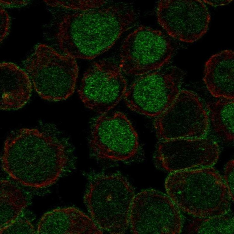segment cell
<instances>
[{"instance_id": "cell-1", "label": "cell", "mask_w": 234, "mask_h": 234, "mask_svg": "<svg viewBox=\"0 0 234 234\" xmlns=\"http://www.w3.org/2000/svg\"><path fill=\"white\" fill-rule=\"evenodd\" d=\"M137 21L135 11L128 5L103 6L65 16L56 37L63 54L92 59L110 49Z\"/></svg>"}, {"instance_id": "cell-2", "label": "cell", "mask_w": 234, "mask_h": 234, "mask_svg": "<svg viewBox=\"0 0 234 234\" xmlns=\"http://www.w3.org/2000/svg\"><path fill=\"white\" fill-rule=\"evenodd\" d=\"M165 187L179 209L197 218L224 215L229 208L231 199L227 186L211 167L171 172Z\"/></svg>"}, {"instance_id": "cell-3", "label": "cell", "mask_w": 234, "mask_h": 234, "mask_svg": "<svg viewBox=\"0 0 234 234\" xmlns=\"http://www.w3.org/2000/svg\"><path fill=\"white\" fill-rule=\"evenodd\" d=\"M134 189L122 175L94 177L84 201L91 218L98 226L112 234H123L129 223Z\"/></svg>"}, {"instance_id": "cell-4", "label": "cell", "mask_w": 234, "mask_h": 234, "mask_svg": "<svg viewBox=\"0 0 234 234\" xmlns=\"http://www.w3.org/2000/svg\"><path fill=\"white\" fill-rule=\"evenodd\" d=\"M24 66L35 90L43 99L63 100L73 93L78 74L75 58L41 44Z\"/></svg>"}, {"instance_id": "cell-5", "label": "cell", "mask_w": 234, "mask_h": 234, "mask_svg": "<svg viewBox=\"0 0 234 234\" xmlns=\"http://www.w3.org/2000/svg\"><path fill=\"white\" fill-rule=\"evenodd\" d=\"M184 76L180 69L171 66L142 75L127 90L123 98L132 110L157 117L174 101Z\"/></svg>"}, {"instance_id": "cell-6", "label": "cell", "mask_w": 234, "mask_h": 234, "mask_svg": "<svg viewBox=\"0 0 234 234\" xmlns=\"http://www.w3.org/2000/svg\"><path fill=\"white\" fill-rule=\"evenodd\" d=\"M173 51L170 39L161 31L140 26L124 40L120 49L119 66L125 73L142 75L167 64Z\"/></svg>"}, {"instance_id": "cell-7", "label": "cell", "mask_w": 234, "mask_h": 234, "mask_svg": "<svg viewBox=\"0 0 234 234\" xmlns=\"http://www.w3.org/2000/svg\"><path fill=\"white\" fill-rule=\"evenodd\" d=\"M129 223L134 234H178L182 227L179 209L168 196L152 189L135 196Z\"/></svg>"}, {"instance_id": "cell-8", "label": "cell", "mask_w": 234, "mask_h": 234, "mask_svg": "<svg viewBox=\"0 0 234 234\" xmlns=\"http://www.w3.org/2000/svg\"><path fill=\"white\" fill-rule=\"evenodd\" d=\"M209 125L208 116L198 96L186 90L180 91L154 122L158 135L164 140L204 137Z\"/></svg>"}, {"instance_id": "cell-9", "label": "cell", "mask_w": 234, "mask_h": 234, "mask_svg": "<svg viewBox=\"0 0 234 234\" xmlns=\"http://www.w3.org/2000/svg\"><path fill=\"white\" fill-rule=\"evenodd\" d=\"M119 66L106 60L93 63L84 73L78 90L85 106L106 114L123 97L127 84Z\"/></svg>"}, {"instance_id": "cell-10", "label": "cell", "mask_w": 234, "mask_h": 234, "mask_svg": "<svg viewBox=\"0 0 234 234\" xmlns=\"http://www.w3.org/2000/svg\"><path fill=\"white\" fill-rule=\"evenodd\" d=\"M90 145L99 158L122 161L134 156L139 147L138 135L126 116L120 112L100 115L93 125Z\"/></svg>"}, {"instance_id": "cell-11", "label": "cell", "mask_w": 234, "mask_h": 234, "mask_svg": "<svg viewBox=\"0 0 234 234\" xmlns=\"http://www.w3.org/2000/svg\"><path fill=\"white\" fill-rule=\"evenodd\" d=\"M160 25L171 37L192 43L207 32L210 20L208 8L200 0H162L157 7Z\"/></svg>"}, {"instance_id": "cell-12", "label": "cell", "mask_w": 234, "mask_h": 234, "mask_svg": "<svg viewBox=\"0 0 234 234\" xmlns=\"http://www.w3.org/2000/svg\"><path fill=\"white\" fill-rule=\"evenodd\" d=\"M220 152L216 142L202 137L165 140L159 145L157 154L163 167L171 173L211 167Z\"/></svg>"}, {"instance_id": "cell-13", "label": "cell", "mask_w": 234, "mask_h": 234, "mask_svg": "<svg viewBox=\"0 0 234 234\" xmlns=\"http://www.w3.org/2000/svg\"><path fill=\"white\" fill-rule=\"evenodd\" d=\"M0 108L2 110L17 109L29 100L32 82L26 72L9 62L0 63Z\"/></svg>"}, {"instance_id": "cell-14", "label": "cell", "mask_w": 234, "mask_h": 234, "mask_svg": "<svg viewBox=\"0 0 234 234\" xmlns=\"http://www.w3.org/2000/svg\"><path fill=\"white\" fill-rule=\"evenodd\" d=\"M203 80L214 97L234 99V51L226 50L210 57L205 65Z\"/></svg>"}, {"instance_id": "cell-15", "label": "cell", "mask_w": 234, "mask_h": 234, "mask_svg": "<svg viewBox=\"0 0 234 234\" xmlns=\"http://www.w3.org/2000/svg\"><path fill=\"white\" fill-rule=\"evenodd\" d=\"M234 99L222 98L207 104L214 130L230 141L234 139Z\"/></svg>"}, {"instance_id": "cell-16", "label": "cell", "mask_w": 234, "mask_h": 234, "mask_svg": "<svg viewBox=\"0 0 234 234\" xmlns=\"http://www.w3.org/2000/svg\"><path fill=\"white\" fill-rule=\"evenodd\" d=\"M188 233L233 234L234 219L224 215L195 219L188 226Z\"/></svg>"}, {"instance_id": "cell-17", "label": "cell", "mask_w": 234, "mask_h": 234, "mask_svg": "<svg viewBox=\"0 0 234 234\" xmlns=\"http://www.w3.org/2000/svg\"><path fill=\"white\" fill-rule=\"evenodd\" d=\"M44 1L51 7H61L79 11L99 8L107 3L103 0H45Z\"/></svg>"}, {"instance_id": "cell-18", "label": "cell", "mask_w": 234, "mask_h": 234, "mask_svg": "<svg viewBox=\"0 0 234 234\" xmlns=\"http://www.w3.org/2000/svg\"><path fill=\"white\" fill-rule=\"evenodd\" d=\"M234 161L231 159L227 163L225 168L224 180L231 199L234 200Z\"/></svg>"}, {"instance_id": "cell-19", "label": "cell", "mask_w": 234, "mask_h": 234, "mask_svg": "<svg viewBox=\"0 0 234 234\" xmlns=\"http://www.w3.org/2000/svg\"><path fill=\"white\" fill-rule=\"evenodd\" d=\"M10 18L7 11L0 8V42H1L8 35L9 31Z\"/></svg>"}, {"instance_id": "cell-20", "label": "cell", "mask_w": 234, "mask_h": 234, "mask_svg": "<svg viewBox=\"0 0 234 234\" xmlns=\"http://www.w3.org/2000/svg\"><path fill=\"white\" fill-rule=\"evenodd\" d=\"M29 2L26 1L0 0L1 5L5 7H22L27 5Z\"/></svg>"}, {"instance_id": "cell-21", "label": "cell", "mask_w": 234, "mask_h": 234, "mask_svg": "<svg viewBox=\"0 0 234 234\" xmlns=\"http://www.w3.org/2000/svg\"><path fill=\"white\" fill-rule=\"evenodd\" d=\"M232 1L229 0H203V2L213 6H218L227 5Z\"/></svg>"}]
</instances>
